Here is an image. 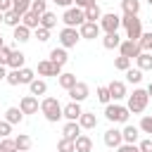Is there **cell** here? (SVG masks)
<instances>
[{
	"instance_id": "8992f818",
	"label": "cell",
	"mask_w": 152,
	"mask_h": 152,
	"mask_svg": "<svg viewBox=\"0 0 152 152\" xmlns=\"http://www.w3.org/2000/svg\"><path fill=\"white\" fill-rule=\"evenodd\" d=\"M81 40V33L78 28H71V26H64L59 31V45L66 50V48H76V43Z\"/></svg>"
},
{
	"instance_id": "c3c4849f",
	"label": "cell",
	"mask_w": 152,
	"mask_h": 152,
	"mask_svg": "<svg viewBox=\"0 0 152 152\" xmlns=\"http://www.w3.org/2000/svg\"><path fill=\"white\" fill-rule=\"evenodd\" d=\"M138 147H140V152H152V138L140 140V142H138Z\"/></svg>"
},
{
	"instance_id": "5b68a950",
	"label": "cell",
	"mask_w": 152,
	"mask_h": 152,
	"mask_svg": "<svg viewBox=\"0 0 152 152\" xmlns=\"http://www.w3.org/2000/svg\"><path fill=\"white\" fill-rule=\"evenodd\" d=\"M104 116H107L109 121H114V124H126L128 116H131V112H128V107L114 102V104H107V107H104Z\"/></svg>"
},
{
	"instance_id": "603a6c76",
	"label": "cell",
	"mask_w": 152,
	"mask_h": 152,
	"mask_svg": "<svg viewBox=\"0 0 152 152\" xmlns=\"http://www.w3.org/2000/svg\"><path fill=\"white\" fill-rule=\"evenodd\" d=\"M119 45H121V36L119 33H104V38H102V48L104 50H114Z\"/></svg>"
},
{
	"instance_id": "f35d334b",
	"label": "cell",
	"mask_w": 152,
	"mask_h": 152,
	"mask_svg": "<svg viewBox=\"0 0 152 152\" xmlns=\"http://www.w3.org/2000/svg\"><path fill=\"white\" fill-rule=\"evenodd\" d=\"M114 69H119V71H128V69H131V59L124 57V55H119V57L114 59Z\"/></svg>"
},
{
	"instance_id": "d590c367",
	"label": "cell",
	"mask_w": 152,
	"mask_h": 152,
	"mask_svg": "<svg viewBox=\"0 0 152 152\" xmlns=\"http://www.w3.org/2000/svg\"><path fill=\"white\" fill-rule=\"evenodd\" d=\"M138 45H140V50H142V52H152V31L142 33V36H140V40H138Z\"/></svg>"
},
{
	"instance_id": "52a82bcc",
	"label": "cell",
	"mask_w": 152,
	"mask_h": 152,
	"mask_svg": "<svg viewBox=\"0 0 152 152\" xmlns=\"http://www.w3.org/2000/svg\"><path fill=\"white\" fill-rule=\"evenodd\" d=\"M119 26H121V17H119L116 12H107V14H102V19H100V28H102L104 33H116Z\"/></svg>"
},
{
	"instance_id": "836d02e7",
	"label": "cell",
	"mask_w": 152,
	"mask_h": 152,
	"mask_svg": "<svg viewBox=\"0 0 152 152\" xmlns=\"http://www.w3.org/2000/svg\"><path fill=\"white\" fill-rule=\"evenodd\" d=\"M40 26H43V28H48V31H50V28H55V26H57V14L45 12V14L40 17Z\"/></svg>"
},
{
	"instance_id": "4fadbf2b",
	"label": "cell",
	"mask_w": 152,
	"mask_h": 152,
	"mask_svg": "<svg viewBox=\"0 0 152 152\" xmlns=\"http://www.w3.org/2000/svg\"><path fill=\"white\" fill-rule=\"evenodd\" d=\"M88 93H90V88H88V83H83V81H78L71 90H69V97H71V102H83L86 97H88Z\"/></svg>"
},
{
	"instance_id": "484cf974",
	"label": "cell",
	"mask_w": 152,
	"mask_h": 152,
	"mask_svg": "<svg viewBox=\"0 0 152 152\" xmlns=\"http://www.w3.org/2000/svg\"><path fill=\"white\" fill-rule=\"evenodd\" d=\"M21 119H24V112H21L19 107H10V109L5 112V121H10L12 126H14V124H21Z\"/></svg>"
},
{
	"instance_id": "ab89813d",
	"label": "cell",
	"mask_w": 152,
	"mask_h": 152,
	"mask_svg": "<svg viewBox=\"0 0 152 152\" xmlns=\"http://www.w3.org/2000/svg\"><path fill=\"white\" fill-rule=\"evenodd\" d=\"M97 100H100L102 104H112V95H109V88H107V86H100V88H97Z\"/></svg>"
},
{
	"instance_id": "6da1fadb",
	"label": "cell",
	"mask_w": 152,
	"mask_h": 152,
	"mask_svg": "<svg viewBox=\"0 0 152 152\" xmlns=\"http://www.w3.org/2000/svg\"><path fill=\"white\" fill-rule=\"evenodd\" d=\"M62 109H64V107L59 104L57 97H43V100H40V112H43V116H45L50 124H57V121L64 116Z\"/></svg>"
},
{
	"instance_id": "8d00e7d4",
	"label": "cell",
	"mask_w": 152,
	"mask_h": 152,
	"mask_svg": "<svg viewBox=\"0 0 152 152\" xmlns=\"http://www.w3.org/2000/svg\"><path fill=\"white\" fill-rule=\"evenodd\" d=\"M0 152H19L14 138H0Z\"/></svg>"
},
{
	"instance_id": "680465c9",
	"label": "cell",
	"mask_w": 152,
	"mask_h": 152,
	"mask_svg": "<svg viewBox=\"0 0 152 152\" xmlns=\"http://www.w3.org/2000/svg\"><path fill=\"white\" fill-rule=\"evenodd\" d=\"M147 2H150V5H152V0H147Z\"/></svg>"
},
{
	"instance_id": "ee69618b",
	"label": "cell",
	"mask_w": 152,
	"mask_h": 152,
	"mask_svg": "<svg viewBox=\"0 0 152 152\" xmlns=\"http://www.w3.org/2000/svg\"><path fill=\"white\" fill-rule=\"evenodd\" d=\"M10 86H19V69H10L7 71V78H5Z\"/></svg>"
},
{
	"instance_id": "8fae6325",
	"label": "cell",
	"mask_w": 152,
	"mask_h": 152,
	"mask_svg": "<svg viewBox=\"0 0 152 152\" xmlns=\"http://www.w3.org/2000/svg\"><path fill=\"white\" fill-rule=\"evenodd\" d=\"M104 145L116 150L119 145H124V133H121L119 128H107V131H104Z\"/></svg>"
},
{
	"instance_id": "ba28073f",
	"label": "cell",
	"mask_w": 152,
	"mask_h": 152,
	"mask_svg": "<svg viewBox=\"0 0 152 152\" xmlns=\"http://www.w3.org/2000/svg\"><path fill=\"white\" fill-rule=\"evenodd\" d=\"M119 52H121L124 57H128V59H138V55H140L142 50H140V45H138L135 40H121Z\"/></svg>"
},
{
	"instance_id": "b9f144b4",
	"label": "cell",
	"mask_w": 152,
	"mask_h": 152,
	"mask_svg": "<svg viewBox=\"0 0 152 152\" xmlns=\"http://www.w3.org/2000/svg\"><path fill=\"white\" fill-rule=\"evenodd\" d=\"M57 152H76V145H74V140H66V138H62V140L57 142Z\"/></svg>"
},
{
	"instance_id": "cb8c5ba5",
	"label": "cell",
	"mask_w": 152,
	"mask_h": 152,
	"mask_svg": "<svg viewBox=\"0 0 152 152\" xmlns=\"http://www.w3.org/2000/svg\"><path fill=\"white\" fill-rule=\"evenodd\" d=\"M50 59H52L55 64L64 66V64L69 62V55H66V50H64V48H55V50H50Z\"/></svg>"
},
{
	"instance_id": "7dc6e473",
	"label": "cell",
	"mask_w": 152,
	"mask_h": 152,
	"mask_svg": "<svg viewBox=\"0 0 152 152\" xmlns=\"http://www.w3.org/2000/svg\"><path fill=\"white\" fill-rule=\"evenodd\" d=\"M10 52H12V50H10L7 45H2V48H0V64H2V66H7V59H10Z\"/></svg>"
},
{
	"instance_id": "ac0fdd59",
	"label": "cell",
	"mask_w": 152,
	"mask_h": 152,
	"mask_svg": "<svg viewBox=\"0 0 152 152\" xmlns=\"http://www.w3.org/2000/svg\"><path fill=\"white\" fill-rule=\"evenodd\" d=\"M24 62H26V55L19 52V50H12L10 52V59H7V66L10 69H24Z\"/></svg>"
},
{
	"instance_id": "e575fe53",
	"label": "cell",
	"mask_w": 152,
	"mask_h": 152,
	"mask_svg": "<svg viewBox=\"0 0 152 152\" xmlns=\"http://www.w3.org/2000/svg\"><path fill=\"white\" fill-rule=\"evenodd\" d=\"M36 81V74H33V69H28V66H24V69H19V83H33Z\"/></svg>"
},
{
	"instance_id": "f5cc1de1",
	"label": "cell",
	"mask_w": 152,
	"mask_h": 152,
	"mask_svg": "<svg viewBox=\"0 0 152 152\" xmlns=\"http://www.w3.org/2000/svg\"><path fill=\"white\" fill-rule=\"evenodd\" d=\"M55 5H59V7H64V10H69L71 5H74V0H52Z\"/></svg>"
},
{
	"instance_id": "60d3db41",
	"label": "cell",
	"mask_w": 152,
	"mask_h": 152,
	"mask_svg": "<svg viewBox=\"0 0 152 152\" xmlns=\"http://www.w3.org/2000/svg\"><path fill=\"white\" fill-rule=\"evenodd\" d=\"M31 12H36L38 17H43V14L48 12V2H45V0H33V2H31Z\"/></svg>"
},
{
	"instance_id": "816d5d0a",
	"label": "cell",
	"mask_w": 152,
	"mask_h": 152,
	"mask_svg": "<svg viewBox=\"0 0 152 152\" xmlns=\"http://www.w3.org/2000/svg\"><path fill=\"white\" fill-rule=\"evenodd\" d=\"M12 10V0H0V12L5 14V12H10Z\"/></svg>"
},
{
	"instance_id": "44dd1931",
	"label": "cell",
	"mask_w": 152,
	"mask_h": 152,
	"mask_svg": "<svg viewBox=\"0 0 152 152\" xmlns=\"http://www.w3.org/2000/svg\"><path fill=\"white\" fill-rule=\"evenodd\" d=\"M57 83H59V86L69 93V90H71L78 81H76V74H69V71H66V74H59V76H57Z\"/></svg>"
},
{
	"instance_id": "7a4b0ae2",
	"label": "cell",
	"mask_w": 152,
	"mask_h": 152,
	"mask_svg": "<svg viewBox=\"0 0 152 152\" xmlns=\"http://www.w3.org/2000/svg\"><path fill=\"white\" fill-rule=\"evenodd\" d=\"M147 102H150V95H147V90H142V88H135L133 90V95H128V112L131 114H142L145 109H147Z\"/></svg>"
},
{
	"instance_id": "f546056e",
	"label": "cell",
	"mask_w": 152,
	"mask_h": 152,
	"mask_svg": "<svg viewBox=\"0 0 152 152\" xmlns=\"http://www.w3.org/2000/svg\"><path fill=\"white\" fill-rule=\"evenodd\" d=\"M28 88H31V95H36V97H38V95H45V93H48V83H45L43 78H36L33 83H28Z\"/></svg>"
},
{
	"instance_id": "681fc988",
	"label": "cell",
	"mask_w": 152,
	"mask_h": 152,
	"mask_svg": "<svg viewBox=\"0 0 152 152\" xmlns=\"http://www.w3.org/2000/svg\"><path fill=\"white\" fill-rule=\"evenodd\" d=\"M116 152H140V147H138V145H128V142H124V145L116 147Z\"/></svg>"
},
{
	"instance_id": "d4e9b609",
	"label": "cell",
	"mask_w": 152,
	"mask_h": 152,
	"mask_svg": "<svg viewBox=\"0 0 152 152\" xmlns=\"http://www.w3.org/2000/svg\"><path fill=\"white\" fill-rule=\"evenodd\" d=\"M135 64H138L140 71H152V52H140Z\"/></svg>"
},
{
	"instance_id": "3957f363",
	"label": "cell",
	"mask_w": 152,
	"mask_h": 152,
	"mask_svg": "<svg viewBox=\"0 0 152 152\" xmlns=\"http://www.w3.org/2000/svg\"><path fill=\"white\" fill-rule=\"evenodd\" d=\"M121 26L126 28V38L128 40H140V36H142V21L138 19V17H133V14H124L121 17Z\"/></svg>"
},
{
	"instance_id": "e0dca14e",
	"label": "cell",
	"mask_w": 152,
	"mask_h": 152,
	"mask_svg": "<svg viewBox=\"0 0 152 152\" xmlns=\"http://www.w3.org/2000/svg\"><path fill=\"white\" fill-rule=\"evenodd\" d=\"M124 142H128V145H138V138H140V128L138 126H124Z\"/></svg>"
},
{
	"instance_id": "5bb4252c",
	"label": "cell",
	"mask_w": 152,
	"mask_h": 152,
	"mask_svg": "<svg viewBox=\"0 0 152 152\" xmlns=\"http://www.w3.org/2000/svg\"><path fill=\"white\" fill-rule=\"evenodd\" d=\"M107 88H109V95H112V100H114V102H119V100H124V97L128 95V93H126V83H124V81H112Z\"/></svg>"
},
{
	"instance_id": "30bf717a",
	"label": "cell",
	"mask_w": 152,
	"mask_h": 152,
	"mask_svg": "<svg viewBox=\"0 0 152 152\" xmlns=\"http://www.w3.org/2000/svg\"><path fill=\"white\" fill-rule=\"evenodd\" d=\"M38 74L40 76H59L62 74V66L55 64L52 59H43V62H38Z\"/></svg>"
},
{
	"instance_id": "db71d44e",
	"label": "cell",
	"mask_w": 152,
	"mask_h": 152,
	"mask_svg": "<svg viewBox=\"0 0 152 152\" xmlns=\"http://www.w3.org/2000/svg\"><path fill=\"white\" fill-rule=\"evenodd\" d=\"M5 78H7V66L0 64V81H5Z\"/></svg>"
},
{
	"instance_id": "6f0895ef",
	"label": "cell",
	"mask_w": 152,
	"mask_h": 152,
	"mask_svg": "<svg viewBox=\"0 0 152 152\" xmlns=\"http://www.w3.org/2000/svg\"><path fill=\"white\" fill-rule=\"evenodd\" d=\"M2 45H5V43H2V36H0V48H2Z\"/></svg>"
},
{
	"instance_id": "7402d4cb",
	"label": "cell",
	"mask_w": 152,
	"mask_h": 152,
	"mask_svg": "<svg viewBox=\"0 0 152 152\" xmlns=\"http://www.w3.org/2000/svg\"><path fill=\"white\" fill-rule=\"evenodd\" d=\"M78 126H81L83 131H90V128H95V126H97V116H95V114H90V112H83V114H81V119H78Z\"/></svg>"
},
{
	"instance_id": "11a10c76",
	"label": "cell",
	"mask_w": 152,
	"mask_h": 152,
	"mask_svg": "<svg viewBox=\"0 0 152 152\" xmlns=\"http://www.w3.org/2000/svg\"><path fill=\"white\" fill-rule=\"evenodd\" d=\"M145 90H147V95H150V97H152V83H150V86H147V88H145Z\"/></svg>"
},
{
	"instance_id": "7c38bea8",
	"label": "cell",
	"mask_w": 152,
	"mask_h": 152,
	"mask_svg": "<svg viewBox=\"0 0 152 152\" xmlns=\"http://www.w3.org/2000/svg\"><path fill=\"white\" fill-rule=\"evenodd\" d=\"M100 24H95V21H86L81 28H78V33H81V38H86V40H95L97 36H100Z\"/></svg>"
},
{
	"instance_id": "277c9868",
	"label": "cell",
	"mask_w": 152,
	"mask_h": 152,
	"mask_svg": "<svg viewBox=\"0 0 152 152\" xmlns=\"http://www.w3.org/2000/svg\"><path fill=\"white\" fill-rule=\"evenodd\" d=\"M62 21H64V26L81 28V26L86 24V12H83L81 7H69V10H64V14H62Z\"/></svg>"
},
{
	"instance_id": "ffe728a7",
	"label": "cell",
	"mask_w": 152,
	"mask_h": 152,
	"mask_svg": "<svg viewBox=\"0 0 152 152\" xmlns=\"http://www.w3.org/2000/svg\"><path fill=\"white\" fill-rule=\"evenodd\" d=\"M21 24H24L26 28H31V31H36V28L40 26V17H38L36 12H31V10H28V12H26V14L21 17Z\"/></svg>"
},
{
	"instance_id": "9f6ffc18",
	"label": "cell",
	"mask_w": 152,
	"mask_h": 152,
	"mask_svg": "<svg viewBox=\"0 0 152 152\" xmlns=\"http://www.w3.org/2000/svg\"><path fill=\"white\" fill-rule=\"evenodd\" d=\"M0 21H5V14H2V12H0Z\"/></svg>"
},
{
	"instance_id": "1f68e13d",
	"label": "cell",
	"mask_w": 152,
	"mask_h": 152,
	"mask_svg": "<svg viewBox=\"0 0 152 152\" xmlns=\"http://www.w3.org/2000/svg\"><path fill=\"white\" fill-rule=\"evenodd\" d=\"M31 2H33V0H12V10L24 17V14L31 10Z\"/></svg>"
},
{
	"instance_id": "83f0119b",
	"label": "cell",
	"mask_w": 152,
	"mask_h": 152,
	"mask_svg": "<svg viewBox=\"0 0 152 152\" xmlns=\"http://www.w3.org/2000/svg\"><path fill=\"white\" fill-rule=\"evenodd\" d=\"M17 43H26V40H31V28H26L24 24H19L17 28H14V36H12Z\"/></svg>"
},
{
	"instance_id": "7bdbcfd3",
	"label": "cell",
	"mask_w": 152,
	"mask_h": 152,
	"mask_svg": "<svg viewBox=\"0 0 152 152\" xmlns=\"http://www.w3.org/2000/svg\"><path fill=\"white\" fill-rule=\"evenodd\" d=\"M138 128H140L142 133H150V135H152V116H142V119H140V126H138Z\"/></svg>"
},
{
	"instance_id": "4dcf8cb0",
	"label": "cell",
	"mask_w": 152,
	"mask_h": 152,
	"mask_svg": "<svg viewBox=\"0 0 152 152\" xmlns=\"http://www.w3.org/2000/svg\"><path fill=\"white\" fill-rule=\"evenodd\" d=\"M14 142H17V150H19V152H28V150H31V145H33V142H31V138H28L26 133H19V135L14 138Z\"/></svg>"
},
{
	"instance_id": "9c48e42d",
	"label": "cell",
	"mask_w": 152,
	"mask_h": 152,
	"mask_svg": "<svg viewBox=\"0 0 152 152\" xmlns=\"http://www.w3.org/2000/svg\"><path fill=\"white\" fill-rule=\"evenodd\" d=\"M19 109H21L24 114H38L40 102H38V97H36V95H24V97H21V102H19Z\"/></svg>"
},
{
	"instance_id": "f1b7e54d",
	"label": "cell",
	"mask_w": 152,
	"mask_h": 152,
	"mask_svg": "<svg viewBox=\"0 0 152 152\" xmlns=\"http://www.w3.org/2000/svg\"><path fill=\"white\" fill-rule=\"evenodd\" d=\"M83 12H86V21H95V24H100V19H102V10H100V5H93V7L83 10Z\"/></svg>"
},
{
	"instance_id": "d6a6232c",
	"label": "cell",
	"mask_w": 152,
	"mask_h": 152,
	"mask_svg": "<svg viewBox=\"0 0 152 152\" xmlns=\"http://www.w3.org/2000/svg\"><path fill=\"white\" fill-rule=\"evenodd\" d=\"M2 24H7V26H12V28H17L19 24H21V14H17L14 10H10V12H5V21Z\"/></svg>"
},
{
	"instance_id": "74e56055",
	"label": "cell",
	"mask_w": 152,
	"mask_h": 152,
	"mask_svg": "<svg viewBox=\"0 0 152 152\" xmlns=\"http://www.w3.org/2000/svg\"><path fill=\"white\" fill-rule=\"evenodd\" d=\"M126 81L133 83V86H138V83L142 81V71H140V69H128V71H126Z\"/></svg>"
},
{
	"instance_id": "9a60e30c",
	"label": "cell",
	"mask_w": 152,
	"mask_h": 152,
	"mask_svg": "<svg viewBox=\"0 0 152 152\" xmlns=\"http://www.w3.org/2000/svg\"><path fill=\"white\" fill-rule=\"evenodd\" d=\"M64 119L66 121H78L81 119V114H83V109H81V102H69V104H64Z\"/></svg>"
},
{
	"instance_id": "f6af8a7d",
	"label": "cell",
	"mask_w": 152,
	"mask_h": 152,
	"mask_svg": "<svg viewBox=\"0 0 152 152\" xmlns=\"http://www.w3.org/2000/svg\"><path fill=\"white\" fill-rule=\"evenodd\" d=\"M12 133V124L10 121H0V138H10Z\"/></svg>"
},
{
	"instance_id": "2e32d148",
	"label": "cell",
	"mask_w": 152,
	"mask_h": 152,
	"mask_svg": "<svg viewBox=\"0 0 152 152\" xmlns=\"http://www.w3.org/2000/svg\"><path fill=\"white\" fill-rule=\"evenodd\" d=\"M81 126H78V121H66L64 124V128H62V138H66V140H74L76 142V138L81 135Z\"/></svg>"
},
{
	"instance_id": "bcb514c9",
	"label": "cell",
	"mask_w": 152,
	"mask_h": 152,
	"mask_svg": "<svg viewBox=\"0 0 152 152\" xmlns=\"http://www.w3.org/2000/svg\"><path fill=\"white\" fill-rule=\"evenodd\" d=\"M36 38H38L40 43H45V40L50 38V31H48V28H43V26H38V28H36Z\"/></svg>"
},
{
	"instance_id": "f907efd6",
	"label": "cell",
	"mask_w": 152,
	"mask_h": 152,
	"mask_svg": "<svg viewBox=\"0 0 152 152\" xmlns=\"http://www.w3.org/2000/svg\"><path fill=\"white\" fill-rule=\"evenodd\" d=\"M76 2V7H81V10H88V7H93V5H97L95 0H74Z\"/></svg>"
},
{
	"instance_id": "4316f807",
	"label": "cell",
	"mask_w": 152,
	"mask_h": 152,
	"mask_svg": "<svg viewBox=\"0 0 152 152\" xmlns=\"http://www.w3.org/2000/svg\"><path fill=\"white\" fill-rule=\"evenodd\" d=\"M121 10H124V14L138 17V12H140V0H121Z\"/></svg>"
},
{
	"instance_id": "d6986e66",
	"label": "cell",
	"mask_w": 152,
	"mask_h": 152,
	"mask_svg": "<svg viewBox=\"0 0 152 152\" xmlns=\"http://www.w3.org/2000/svg\"><path fill=\"white\" fill-rule=\"evenodd\" d=\"M74 145H76V152H93V138L86 133H81Z\"/></svg>"
}]
</instances>
